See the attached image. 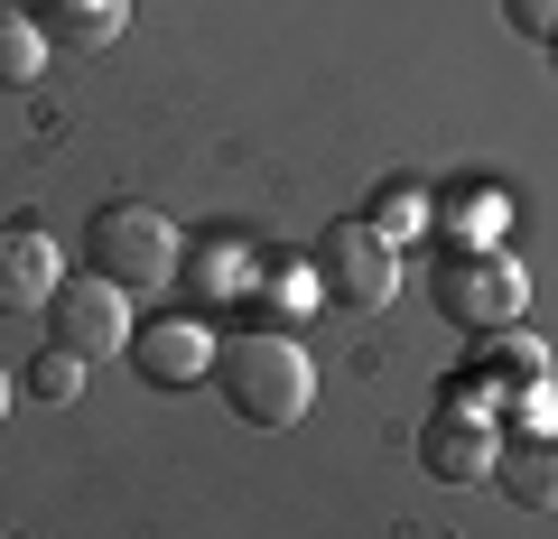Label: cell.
<instances>
[{
    "label": "cell",
    "mask_w": 558,
    "mask_h": 539,
    "mask_svg": "<svg viewBox=\"0 0 558 539\" xmlns=\"http://www.w3.org/2000/svg\"><path fill=\"white\" fill-rule=\"evenodd\" d=\"M215 391L242 428H299L317 409V363L289 326H242L215 344Z\"/></svg>",
    "instance_id": "1"
},
{
    "label": "cell",
    "mask_w": 558,
    "mask_h": 539,
    "mask_svg": "<svg viewBox=\"0 0 558 539\" xmlns=\"http://www.w3.org/2000/svg\"><path fill=\"white\" fill-rule=\"evenodd\" d=\"M428 298H438V317L465 326V335H502V326H521V307H531V270H521L502 242H438Z\"/></svg>",
    "instance_id": "2"
},
{
    "label": "cell",
    "mask_w": 558,
    "mask_h": 539,
    "mask_svg": "<svg viewBox=\"0 0 558 539\" xmlns=\"http://www.w3.org/2000/svg\"><path fill=\"white\" fill-rule=\"evenodd\" d=\"M317 270V307H344V317H381L400 298V242H381L363 215H336L307 252Z\"/></svg>",
    "instance_id": "3"
},
{
    "label": "cell",
    "mask_w": 558,
    "mask_h": 539,
    "mask_svg": "<svg viewBox=\"0 0 558 539\" xmlns=\"http://www.w3.org/2000/svg\"><path fill=\"white\" fill-rule=\"evenodd\" d=\"M84 270H102V280H121L140 298V289H168L178 280V223L159 215V205H94V223H84Z\"/></svg>",
    "instance_id": "4"
},
{
    "label": "cell",
    "mask_w": 558,
    "mask_h": 539,
    "mask_svg": "<svg viewBox=\"0 0 558 539\" xmlns=\"http://www.w3.org/2000/svg\"><path fill=\"white\" fill-rule=\"evenodd\" d=\"M47 326H57V344L75 363H102V354H131V289L102 280V270H75V280H57V298H47Z\"/></svg>",
    "instance_id": "5"
},
{
    "label": "cell",
    "mask_w": 558,
    "mask_h": 539,
    "mask_svg": "<svg viewBox=\"0 0 558 539\" xmlns=\"http://www.w3.org/2000/svg\"><path fill=\"white\" fill-rule=\"evenodd\" d=\"M215 326L196 317V307H168V317H140L131 326V363L149 381H159V391H196V381H215Z\"/></svg>",
    "instance_id": "6"
},
{
    "label": "cell",
    "mask_w": 558,
    "mask_h": 539,
    "mask_svg": "<svg viewBox=\"0 0 558 539\" xmlns=\"http://www.w3.org/2000/svg\"><path fill=\"white\" fill-rule=\"evenodd\" d=\"M494 446H502V428L457 409V400H438V419L418 428V465L438 483H494Z\"/></svg>",
    "instance_id": "7"
},
{
    "label": "cell",
    "mask_w": 558,
    "mask_h": 539,
    "mask_svg": "<svg viewBox=\"0 0 558 539\" xmlns=\"http://www.w3.org/2000/svg\"><path fill=\"white\" fill-rule=\"evenodd\" d=\"M57 298V233L47 223H0V317Z\"/></svg>",
    "instance_id": "8"
},
{
    "label": "cell",
    "mask_w": 558,
    "mask_h": 539,
    "mask_svg": "<svg viewBox=\"0 0 558 539\" xmlns=\"http://www.w3.org/2000/svg\"><path fill=\"white\" fill-rule=\"evenodd\" d=\"M178 280H186V298H196V317H205V307H252L260 252H252L242 233H205L196 260H178Z\"/></svg>",
    "instance_id": "9"
},
{
    "label": "cell",
    "mask_w": 558,
    "mask_h": 539,
    "mask_svg": "<svg viewBox=\"0 0 558 539\" xmlns=\"http://www.w3.org/2000/svg\"><path fill=\"white\" fill-rule=\"evenodd\" d=\"M494 483L521 502V512H558V428H502Z\"/></svg>",
    "instance_id": "10"
},
{
    "label": "cell",
    "mask_w": 558,
    "mask_h": 539,
    "mask_svg": "<svg viewBox=\"0 0 558 539\" xmlns=\"http://www.w3.org/2000/svg\"><path fill=\"white\" fill-rule=\"evenodd\" d=\"M502 223H512V186L494 177H465L438 196V242H502Z\"/></svg>",
    "instance_id": "11"
},
{
    "label": "cell",
    "mask_w": 558,
    "mask_h": 539,
    "mask_svg": "<svg viewBox=\"0 0 558 539\" xmlns=\"http://www.w3.org/2000/svg\"><path fill=\"white\" fill-rule=\"evenodd\" d=\"M475 381H484L494 400H521V391H539V381H549V354H539L531 326H502V335L475 354Z\"/></svg>",
    "instance_id": "12"
},
{
    "label": "cell",
    "mask_w": 558,
    "mask_h": 539,
    "mask_svg": "<svg viewBox=\"0 0 558 539\" xmlns=\"http://www.w3.org/2000/svg\"><path fill=\"white\" fill-rule=\"evenodd\" d=\"M363 223H373L381 242H428V233H438V186H428V177H381Z\"/></svg>",
    "instance_id": "13"
},
{
    "label": "cell",
    "mask_w": 558,
    "mask_h": 539,
    "mask_svg": "<svg viewBox=\"0 0 558 539\" xmlns=\"http://www.w3.org/2000/svg\"><path fill=\"white\" fill-rule=\"evenodd\" d=\"M299 307H317V270L307 260H260V280H252V326H289Z\"/></svg>",
    "instance_id": "14"
},
{
    "label": "cell",
    "mask_w": 558,
    "mask_h": 539,
    "mask_svg": "<svg viewBox=\"0 0 558 539\" xmlns=\"http://www.w3.org/2000/svg\"><path fill=\"white\" fill-rule=\"evenodd\" d=\"M47 28H38V10H20V0H0V84L20 94V84H38L47 75Z\"/></svg>",
    "instance_id": "15"
},
{
    "label": "cell",
    "mask_w": 558,
    "mask_h": 539,
    "mask_svg": "<svg viewBox=\"0 0 558 539\" xmlns=\"http://www.w3.org/2000/svg\"><path fill=\"white\" fill-rule=\"evenodd\" d=\"M47 28H57V47H112L121 28H131V0H47Z\"/></svg>",
    "instance_id": "16"
},
{
    "label": "cell",
    "mask_w": 558,
    "mask_h": 539,
    "mask_svg": "<svg viewBox=\"0 0 558 539\" xmlns=\"http://www.w3.org/2000/svg\"><path fill=\"white\" fill-rule=\"evenodd\" d=\"M28 391H38V400H47V409H65V400H75V391H84V363H75V354H65V344H47V354H38V363H28Z\"/></svg>",
    "instance_id": "17"
},
{
    "label": "cell",
    "mask_w": 558,
    "mask_h": 539,
    "mask_svg": "<svg viewBox=\"0 0 558 539\" xmlns=\"http://www.w3.org/2000/svg\"><path fill=\"white\" fill-rule=\"evenodd\" d=\"M502 20H512L521 38H539V47H549V38H558V0H502Z\"/></svg>",
    "instance_id": "18"
},
{
    "label": "cell",
    "mask_w": 558,
    "mask_h": 539,
    "mask_svg": "<svg viewBox=\"0 0 558 539\" xmlns=\"http://www.w3.org/2000/svg\"><path fill=\"white\" fill-rule=\"evenodd\" d=\"M0 419H10V372H0Z\"/></svg>",
    "instance_id": "19"
},
{
    "label": "cell",
    "mask_w": 558,
    "mask_h": 539,
    "mask_svg": "<svg viewBox=\"0 0 558 539\" xmlns=\"http://www.w3.org/2000/svg\"><path fill=\"white\" fill-rule=\"evenodd\" d=\"M549 65H558V38H549Z\"/></svg>",
    "instance_id": "20"
},
{
    "label": "cell",
    "mask_w": 558,
    "mask_h": 539,
    "mask_svg": "<svg viewBox=\"0 0 558 539\" xmlns=\"http://www.w3.org/2000/svg\"><path fill=\"white\" fill-rule=\"evenodd\" d=\"M20 10H28V0H20Z\"/></svg>",
    "instance_id": "21"
}]
</instances>
